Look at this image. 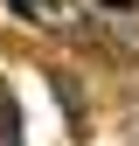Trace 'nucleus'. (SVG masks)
Returning <instances> with one entry per match:
<instances>
[{"label":"nucleus","mask_w":139,"mask_h":146,"mask_svg":"<svg viewBox=\"0 0 139 146\" xmlns=\"http://www.w3.org/2000/svg\"><path fill=\"white\" fill-rule=\"evenodd\" d=\"M7 7L21 14V21H35V28H63V21H70L63 0H7Z\"/></svg>","instance_id":"f257e3e1"},{"label":"nucleus","mask_w":139,"mask_h":146,"mask_svg":"<svg viewBox=\"0 0 139 146\" xmlns=\"http://www.w3.org/2000/svg\"><path fill=\"white\" fill-rule=\"evenodd\" d=\"M0 146H21V111H14L7 84H0Z\"/></svg>","instance_id":"f03ea898"}]
</instances>
